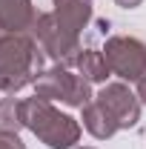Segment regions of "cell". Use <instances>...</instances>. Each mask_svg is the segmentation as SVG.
Listing matches in <instances>:
<instances>
[{"instance_id": "cell-10", "label": "cell", "mask_w": 146, "mask_h": 149, "mask_svg": "<svg viewBox=\"0 0 146 149\" xmlns=\"http://www.w3.org/2000/svg\"><path fill=\"white\" fill-rule=\"evenodd\" d=\"M74 66H77V74H83L89 83H106V77L112 74L103 52H97V49H83Z\"/></svg>"}, {"instance_id": "cell-15", "label": "cell", "mask_w": 146, "mask_h": 149, "mask_svg": "<svg viewBox=\"0 0 146 149\" xmlns=\"http://www.w3.org/2000/svg\"><path fill=\"white\" fill-rule=\"evenodd\" d=\"M77 149H92V146H77Z\"/></svg>"}, {"instance_id": "cell-7", "label": "cell", "mask_w": 146, "mask_h": 149, "mask_svg": "<svg viewBox=\"0 0 146 149\" xmlns=\"http://www.w3.org/2000/svg\"><path fill=\"white\" fill-rule=\"evenodd\" d=\"M55 6V20L72 35L80 37V32L89 26L92 20V0H52Z\"/></svg>"}, {"instance_id": "cell-6", "label": "cell", "mask_w": 146, "mask_h": 149, "mask_svg": "<svg viewBox=\"0 0 146 149\" xmlns=\"http://www.w3.org/2000/svg\"><path fill=\"white\" fill-rule=\"evenodd\" d=\"M95 100L103 106V112L117 123V129H129L140 120V97L129 92L126 83H103Z\"/></svg>"}, {"instance_id": "cell-14", "label": "cell", "mask_w": 146, "mask_h": 149, "mask_svg": "<svg viewBox=\"0 0 146 149\" xmlns=\"http://www.w3.org/2000/svg\"><path fill=\"white\" fill-rule=\"evenodd\" d=\"M115 3H117L120 9H138V6H140L143 0H115Z\"/></svg>"}, {"instance_id": "cell-11", "label": "cell", "mask_w": 146, "mask_h": 149, "mask_svg": "<svg viewBox=\"0 0 146 149\" xmlns=\"http://www.w3.org/2000/svg\"><path fill=\"white\" fill-rule=\"evenodd\" d=\"M20 129H26V123H23V100L3 97L0 100V135H20Z\"/></svg>"}, {"instance_id": "cell-1", "label": "cell", "mask_w": 146, "mask_h": 149, "mask_svg": "<svg viewBox=\"0 0 146 149\" xmlns=\"http://www.w3.org/2000/svg\"><path fill=\"white\" fill-rule=\"evenodd\" d=\"M43 49L32 32H3L0 29V92L15 95L35 86L43 72Z\"/></svg>"}, {"instance_id": "cell-8", "label": "cell", "mask_w": 146, "mask_h": 149, "mask_svg": "<svg viewBox=\"0 0 146 149\" xmlns=\"http://www.w3.org/2000/svg\"><path fill=\"white\" fill-rule=\"evenodd\" d=\"M32 0H0V29L3 32H32L35 26Z\"/></svg>"}, {"instance_id": "cell-12", "label": "cell", "mask_w": 146, "mask_h": 149, "mask_svg": "<svg viewBox=\"0 0 146 149\" xmlns=\"http://www.w3.org/2000/svg\"><path fill=\"white\" fill-rule=\"evenodd\" d=\"M0 149H26V143L17 135H0Z\"/></svg>"}, {"instance_id": "cell-9", "label": "cell", "mask_w": 146, "mask_h": 149, "mask_svg": "<svg viewBox=\"0 0 146 149\" xmlns=\"http://www.w3.org/2000/svg\"><path fill=\"white\" fill-rule=\"evenodd\" d=\"M80 120H83V129L89 132L92 138H97V141H106V138H112L117 132V123L103 112V106L97 100H89L83 106V118Z\"/></svg>"}, {"instance_id": "cell-3", "label": "cell", "mask_w": 146, "mask_h": 149, "mask_svg": "<svg viewBox=\"0 0 146 149\" xmlns=\"http://www.w3.org/2000/svg\"><path fill=\"white\" fill-rule=\"evenodd\" d=\"M35 95L46 100H63L66 106H77V109H83L92 100L89 80L83 74L69 72V66H60V63L40 72V77L35 80Z\"/></svg>"}, {"instance_id": "cell-5", "label": "cell", "mask_w": 146, "mask_h": 149, "mask_svg": "<svg viewBox=\"0 0 146 149\" xmlns=\"http://www.w3.org/2000/svg\"><path fill=\"white\" fill-rule=\"evenodd\" d=\"M103 57L109 63L112 74H117L120 80L138 83L146 77V43L129 35H115L103 46Z\"/></svg>"}, {"instance_id": "cell-13", "label": "cell", "mask_w": 146, "mask_h": 149, "mask_svg": "<svg viewBox=\"0 0 146 149\" xmlns=\"http://www.w3.org/2000/svg\"><path fill=\"white\" fill-rule=\"evenodd\" d=\"M138 97H140V103L146 106V77H140V80H138Z\"/></svg>"}, {"instance_id": "cell-4", "label": "cell", "mask_w": 146, "mask_h": 149, "mask_svg": "<svg viewBox=\"0 0 146 149\" xmlns=\"http://www.w3.org/2000/svg\"><path fill=\"white\" fill-rule=\"evenodd\" d=\"M32 35L40 43V49L52 57L55 63H60V66H74L77 57H80V52H83L80 49V37L72 35V32H66L55 20L52 12H37Z\"/></svg>"}, {"instance_id": "cell-2", "label": "cell", "mask_w": 146, "mask_h": 149, "mask_svg": "<svg viewBox=\"0 0 146 149\" xmlns=\"http://www.w3.org/2000/svg\"><path fill=\"white\" fill-rule=\"evenodd\" d=\"M23 123L49 149H72L80 141V123L72 115L57 112L52 106V100L37 97V95L23 100Z\"/></svg>"}]
</instances>
